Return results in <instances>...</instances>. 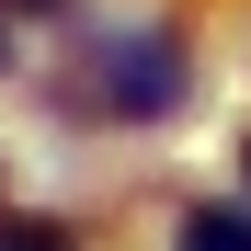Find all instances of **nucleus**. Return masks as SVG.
Here are the masks:
<instances>
[{"label":"nucleus","instance_id":"nucleus-1","mask_svg":"<svg viewBox=\"0 0 251 251\" xmlns=\"http://www.w3.org/2000/svg\"><path fill=\"white\" fill-rule=\"evenodd\" d=\"M172 92H183V69H172V46H126V69H114V103H126V114H160Z\"/></svg>","mask_w":251,"mask_h":251},{"label":"nucleus","instance_id":"nucleus-2","mask_svg":"<svg viewBox=\"0 0 251 251\" xmlns=\"http://www.w3.org/2000/svg\"><path fill=\"white\" fill-rule=\"evenodd\" d=\"M194 251H251V217H228V205H205V217H194Z\"/></svg>","mask_w":251,"mask_h":251}]
</instances>
